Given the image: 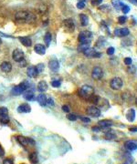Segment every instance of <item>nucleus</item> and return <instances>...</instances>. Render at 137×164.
I'll return each mask as SVG.
<instances>
[{"label":"nucleus","mask_w":137,"mask_h":164,"mask_svg":"<svg viewBox=\"0 0 137 164\" xmlns=\"http://www.w3.org/2000/svg\"><path fill=\"white\" fill-rule=\"evenodd\" d=\"M15 20L19 24L23 23L31 24L36 21V16L29 11H19L15 16Z\"/></svg>","instance_id":"nucleus-1"},{"label":"nucleus","mask_w":137,"mask_h":164,"mask_svg":"<svg viewBox=\"0 0 137 164\" xmlns=\"http://www.w3.org/2000/svg\"><path fill=\"white\" fill-rule=\"evenodd\" d=\"M79 93H80V95H81V98L88 99L92 95H93L94 90H93V87L92 86L84 85V86H82L81 89L79 90Z\"/></svg>","instance_id":"nucleus-2"},{"label":"nucleus","mask_w":137,"mask_h":164,"mask_svg":"<svg viewBox=\"0 0 137 164\" xmlns=\"http://www.w3.org/2000/svg\"><path fill=\"white\" fill-rule=\"evenodd\" d=\"M17 141L21 146H23L25 148H27L29 146H34L35 145L34 140H32V138H27L25 136H21V135L17 136Z\"/></svg>","instance_id":"nucleus-3"},{"label":"nucleus","mask_w":137,"mask_h":164,"mask_svg":"<svg viewBox=\"0 0 137 164\" xmlns=\"http://www.w3.org/2000/svg\"><path fill=\"white\" fill-rule=\"evenodd\" d=\"M92 33L90 31H82L79 34V41L81 44H90L91 40H92Z\"/></svg>","instance_id":"nucleus-4"},{"label":"nucleus","mask_w":137,"mask_h":164,"mask_svg":"<svg viewBox=\"0 0 137 164\" xmlns=\"http://www.w3.org/2000/svg\"><path fill=\"white\" fill-rule=\"evenodd\" d=\"M123 82L122 80V79L115 77L114 79H111V80L110 81V87L113 89L114 90H119L122 87Z\"/></svg>","instance_id":"nucleus-5"},{"label":"nucleus","mask_w":137,"mask_h":164,"mask_svg":"<svg viewBox=\"0 0 137 164\" xmlns=\"http://www.w3.org/2000/svg\"><path fill=\"white\" fill-rule=\"evenodd\" d=\"M86 112L87 114L91 117H93V118H98L101 116V110H100L97 107L95 106H90L86 109Z\"/></svg>","instance_id":"nucleus-6"},{"label":"nucleus","mask_w":137,"mask_h":164,"mask_svg":"<svg viewBox=\"0 0 137 164\" xmlns=\"http://www.w3.org/2000/svg\"><path fill=\"white\" fill-rule=\"evenodd\" d=\"M63 28L67 32H73L74 29H75V24H74V21L70 18L65 19L63 21Z\"/></svg>","instance_id":"nucleus-7"},{"label":"nucleus","mask_w":137,"mask_h":164,"mask_svg":"<svg viewBox=\"0 0 137 164\" xmlns=\"http://www.w3.org/2000/svg\"><path fill=\"white\" fill-rule=\"evenodd\" d=\"M12 58H13V59L17 62H21V61L24 60L25 54L21 49L17 48V49L14 50L13 53H12Z\"/></svg>","instance_id":"nucleus-8"},{"label":"nucleus","mask_w":137,"mask_h":164,"mask_svg":"<svg viewBox=\"0 0 137 164\" xmlns=\"http://www.w3.org/2000/svg\"><path fill=\"white\" fill-rule=\"evenodd\" d=\"M103 71L100 67H94L92 71V77L95 80H99L103 78Z\"/></svg>","instance_id":"nucleus-9"},{"label":"nucleus","mask_w":137,"mask_h":164,"mask_svg":"<svg viewBox=\"0 0 137 164\" xmlns=\"http://www.w3.org/2000/svg\"><path fill=\"white\" fill-rule=\"evenodd\" d=\"M84 56L86 58H100L101 57V54L96 52V50L94 48H91L89 47L88 49L84 52Z\"/></svg>","instance_id":"nucleus-10"},{"label":"nucleus","mask_w":137,"mask_h":164,"mask_svg":"<svg viewBox=\"0 0 137 164\" xmlns=\"http://www.w3.org/2000/svg\"><path fill=\"white\" fill-rule=\"evenodd\" d=\"M124 147H125L130 151L136 150L137 149V141H135V140L127 141L125 143H124Z\"/></svg>","instance_id":"nucleus-11"},{"label":"nucleus","mask_w":137,"mask_h":164,"mask_svg":"<svg viewBox=\"0 0 137 164\" xmlns=\"http://www.w3.org/2000/svg\"><path fill=\"white\" fill-rule=\"evenodd\" d=\"M130 33L129 29L127 28H116L114 30V35L120 37H123V36H128Z\"/></svg>","instance_id":"nucleus-12"},{"label":"nucleus","mask_w":137,"mask_h":164,"mask_svg":"<svg viewBox=\"0 0 137 164\" xmlns=\"http://www.w3.org/2000/svg\"><path fill=\"white\" fill-rule=\"evenodd\" d=\"M27 74L29 78H32V79H35L38 77L39 75V71L37 69L36 67H29L28 69H27Z\"/></svg>","instance_id":"nucleus-13"},{"label":"nucleus","mask_w":137,"mask_h":164,"mask_svg":"<svg viewBox=\"0 0 137 164\" xmlns=\"http://www.w3.org/2000/svg\"><path fill=\"white\" fill-rule=\"evenodd\" d=\"M125 118L129 122H133L135 120V110L133 109H129L125 114Z\"/></svg>","instance_id":"nucleus-14"},{"label":"nucleus","mask_w":137,"mask_h":164,"mask_svg":"<svg viewBox=\"0 0 137 164\" xmlns=\"http://www.w3.org/2000/svg\"><path fill=\"white\" fill-rule=\"evenodd\" d=\"M98 125H99V127L100 128H110L111 126H113V121L110 120H100L98 122Z\"/></svg>","instance_id":"nucleus-15"},{"label":"nucleus","mask_w":137,"mask_h":164,"mask_svg":"<svg viewBox=\"0 0 137 164\" xmlns=\"http://www.w3.org/2000/svg\"><path fill=\"white\" fill-rule=\"evenodd\" d=\"M34 50L37 54L39 55H45L46 54V47L41 44H37L34 47Z\"/></svg>","instance_id":"nucleus-16"},{"label":"nucleus","mask_w":137,"mask_h":164,"mask_svg":"<svg viewBox=\"0 0 137 164\" xmlns=\"http://www.w3.org/2000/svg\"><path fill=\"white\" fill-rule=\"evenodd\" d=\"M0 68H1V70L5 73H9L11 70H12V65L10 62H7V61H5L3 62L1 66H0Z\"/></svg>","instance_id":"nucleus-17"},{"label":"nucleus","mask_w":137,"mask_h":164,"mask_svg":"<svg viewBox=\"0 0 137 164\" xmlns=\"http://www.w3.org/2000/svg\"><path fill=\"white\" fill-rule=\"evenodd\" d=\"M18 111L19 113H29V112L31 111V108L29 104L24 103V104H21L20 106H18Z\"/></svg>","instance_id":"nucleus-18"},{"label":"nucleus","mask_w":137,"mask_h":164,"mask_svg":"<svg viewBox=\"0 0 137 164\" xmlns=\"http://www.w3.org/2000/svg\"><path fill=\"white\" fill-rule=\"evenodd\" d=\"M48 68L51 69V70L56 72L59 70V63L58 60H51V61H49L48 63Z\"/></svg>","instance_id":"nucleus-19"},{"label":"nucleus","mask_w":137,"mask_h":164,"mask_svg":"<svg viewBox=\"0 0 137 164\" xmlns=\"http://www.w3.org/2000/svg\"><path fill=\"white\" fill-rule=\"evenodd\" d=\"M47 99H48L47 96L44 93H41L37 97V100H38V102L40 106H45L47 104Z\"/></svg>","instance_id":"nucleus-20"},{"label":"nucleus","mask_w":137,"mask_h":164,"mask_svg":"<svg viewBox=\"0 0 137 164\" xmlns=\"http://www.w3.org/2000/svg\"><path fill=\"white\" fill-rule=\"evenodd\" d=\"M23 96H24V98H26L27 100H29V101H31V100H33L34 99V93H33V91L31 90H25L24 92H23Z\"/></svg>","instance_id":"nucleus-21"},{"label":"nucleus","mask_w":137,"mask_h":164,"mask_svg":"<svg viewBox=\"0 0 137 164\" xmlns=\"http://www.w3.org/2000/svg\"><path fill=\"white\" fill-rule=\"evenodd\" d=\"M19 41L25 46V47H30L32 45V41L28 36H21L19 37Z\"/></svg>","instance_id":"nucleus-22"},{"label":"nucleus","mask_w":137,"mask_h":164,"mask_svg":"<svg viewBox=\"0 0 137 164\" xmlns=\"http://www.w3.org/2000/svg\"><path fill=\"white\" fill-rule=\"evenodd\" d=\"M38 90L40 92H41V93H43V92H45V91L48 90V84H47L46 81L42 80V81H40L38 84Z\"/></svg>","instance_id":"nucleus-23"},{"label":"nucleus","mask_w":137,"mask_h":164,"mask_svg":"<svg viewBox=\"0 0 137 164\" xmlns=\"http://www.w3.org/2000/svg\"><path fill=\"white\" fill-rule=\"evenodd\" d=\"M29 160L32 164H37L39 163V156L37 152H31L29 155Z\"/></svg>","instance_id":"nucleus-24"},{"label":"nucleus","mask_w":137,"mask_h":164,"mask_svg":"<svg viewBox=\"0 0 137 164\" xmlns=\"http://www.w3.org/2000/svg\"><path fill=\"white\" fill-rule=\"evenodd\" d=\"M80 20H81V23L82 27H86L87 25L89 24V18L85 14H81L80 15Z\"/></svg>","instance_id":"nucleus-25"},{"label":"nucleus","mask_w":137,"mask_h":164,"mask_svg":"<svg viewBox=\"0 0 137 164\" xmlns=\"http://www.w3.org/2000/svg\"><path fill=\"white\" fill-rule=\"evenodd\" d=\"M36 10L38 11V13H40V14H45L48 11V7L45 4H40L38 7H37Z\"/></svg>","instance_id":"nucleus-26"},{"label":"nucleus","mask_w":137,"mask_h":164,"mask_svg":"<svg viewBox=\"0 0 137 164\" xmlns=\"http://www.w3.org/2000/svg\"><path fill=\"white\" fill-rule=\"evenodd\" d=\"M10 121V119L8 115H0V124L2 125H7Z\"/></svg>","instance_id":"nucleus-27"},{"label":"nucleus","mask_w":137,"mask_h":164,"mask_svg":"<svg viewBox=\"0 0 137 164\" xmlns=\"http://www.w3.org/2000/svg\"><path fill=\"white\" fill-rule=\"evenodd\" d=\"M51 39H52V36H51V34L49 33V32H47L46 35H45V36H44V41H45V43H46V46H48L49 44H51Z\"/></svg>","instance_id":"nucleus-28"},{"label":"nucleus","mask_w":137,"mask_h":164,"mask_svg":"<svg viewBox=\"0 0 137 164\" xmlns=\"http://www.w3.org/2000/svg\"><path fill=\"white\" fill-rule=\"evenodd\" d=\"M90 47V44H81L79 47H78V48H77V50L79 52H82V53H84L87 49H88Z\"/></svg>","instance_id":"nucleus-29"},{"label":"nucleus","mask_w":137,"mask_h":164,"mask_svg":"<svg viewBox=\"0 0 137 164\" xmlns=\"http://www.w3.org/2000/svg\"><path fill=\"white\" fill-rule=\"evenodd\" d=\"M111 4H113L114 7L117 10L121 9L123 6V4L120 1V0H113V2H111Z\"/></svg>","instance_id":"nucleus-30"},{"label":"nucleus","mask_w":137,"mask_h":164,"mask_svg":"<svg viewBox=\"0 0 137 164\" xmlns=\"http://www.w3.org/2000/svg\"><path fill=\"white\" fill-rule=\"evenodd\" d=\"M99 96H96V95H92L89 98H88V100L90 102H92V104H97L98 103V101H99Z\"/></svg>","instance_id":"nucleus-31"},{"label":"nucleus","mask_w":137,"mask_h":164,"mask_svg":"<svg viewBox=\"0 0 137 164\" xmlns=\"http://www.w3.org/2000/svg\"><path fill=\"white\" fill-rule=\"evenodd\" d=\"M105 138H106V140H109V141L114 140V138H115V135L114 133L108 131V132L105 133Z\"/></svg>","instance_id":"nucleus-32"},{"label":"nucleus","mask_w":137,"mask_h":164,"mask_svg":"<svg viewBox=\"0 0 137 164\" xmlns=\"http://www.w3.org/2000/svg\"><path fill=\"white\" fill-rule=\"evenodd\" d=\"M0 115H8V109L6 107H0Z\"/></svg>","instance_id":"nucleus-33"},{"label":"nucleus","mask_w":137,"mask_h":164,"mask_svg":"<svg viewBox=\"0 0 137 164\" xmlns=\"http://www.w3.org/2000/svg\"><path fill=\"white\" fill-rule=\"evenodd\" d=\"M127 20V17L125 16H121L118 17V22L119 24H123V23H125V21Z\"/></svg>","instance_id":"nucleus-34"},{"label":"nucleus","mask_w":137,"mask_h":164,"mask_svg":"<svg viewBox=\"0 0 137 164\" xmlns=\"http://www.w3.org/2000/svg\"><path fill=\"white\" fill-rule=\"evenodd\" d=\"M122 13L123 14H127L128 12L130 11V7L126 5H123L122 7Z\"/></svg>","instance_id":"nucleus-35"},{"label":"nucleus","mask_w":137,"mask_h":164,"mask_svg":"<svg viewBox=\"0 0 137 164\" xmlns=\"http://www.w3.org/2000/svg\"><path fill=\"white\" fill-rule=\"evenodd\" d=\"M123 62H124V64H125V65L130 66L132 63H133V60H132L131 58H125L123 59Z\"/></svg>","instance_id":"nucleus-36"},{"label":"nucleus","mask_w":137,"mask_h":164,"mask_svg":"<svg viewBox=\"0 0 137 164\" xmlns=\"http://www.w3.org/2000/svg\"><path fill=\"white\" fill-rule=\"evenodd\" d=\"M67 118H68L70 120H71V121H75V120H77V116H76L75 114H72V113H70Z\"/></svg>","instance_id":"nucleus-37"},{"label":"nucleus","mask_w":137,"mask_h":164,"mask_svg":"<svg viewBox=\"0 0 137 164\" xmlns=\"http://www.w3.org/2000/svg\"><path fill=\"white\" fill-rule=\"evenodd\" d=\"M60 85H61V82L59 80H53L51 82V86L54 87H60Z\"/></svg>","instance_id":"nucleus-38"},{"label":"nucleus","mask_w":137,"mask_h":164,"mask_svg":"<svg viewBox=\"0 0 137 164\" xmlns=\"http://www.w3.org/2000/svg\"><path fill=\"white\" fill-rule=\"evenodd\" d=\"M114 51H115L114 47H110L107 49V54H108V55H114Z\"/></svg>","instance_id":"nucleus-39"},{"label":"nucleus","mask_w":137,"mask_h":164,"mask_svg":"<svg viewBox=\"0 0 137 164\" xmlns=\"http://www.w3.org/2000/svg\"><path fill=\"white\" fill-rule=\"evenodd\" d=\"M103 0H92V6H99L100 4H102Z\"/></svg>","instance_id":"nucleus-40"},{"label":"nucleus","mask_w":137,"mask_h":164,"mask_svg":"<svg viewBox=\"0 0 137 164\" xmlns=\"http://www.w3.org/2000/svg\"><path fill=\"white\" fill-rule=\"evenodd\" d=\"M47 104L48 105V106H54L55 105V103H54V100H53V98H48L47 99Z\"/></svg>","instance_id":"nucleus-41"},{"label":"nucleus","mask_w":137,"mask_h":164,"mask_svg":"<svg viewBox=\"0 0 137 164\" xmlns=\"http://www.w3.org/2000/svg\"><path fill=\"white\" fill-rule=\"evenodd\" d=\"M62 110H63L64 112H66V113H69L70 111V107H69V105H64V106H62Z\"/></svg>","instance_id":"nucleus-42"},{"label":"nucleus","mask_w":137,"mask_h":164,"mask_svg":"<svg viewBox=\"0 0 137 164\" xmlns=\"http://www.w3.org/2000/svg\"><path fill=\"white\" fill-rule=\"evenodd\" d=\"M36 68H37V69H38L39 73H40V72H42L43 69H44V64H39Z\"/></svg>","instance_id":"nucleus-43"},{"label":"nucleus","mask_w":137,"mask_h":164,"mask_svg":"<svg viewBox=\"0 0 137 164\" xmlns=\"http://www.w3.org/2000/svg\"><path fill=\"white\" fill-rule=\"evenodd\" d=\"M3 164H14V162L11 159H5L3 160Z\"/></svg>","instance_id":"nucleus-44"},{"label":"nucleus","mask_w":137,"mask_h":164,"mask_svg":"<svg viewBox=\"0 0 137 164\" xmlns=\"http://www.w3.org/2000/svg\"><path fill=\"white\" fill-rule=\"evenodd\" d=\"M77 7H78L79 9L84 8V7H85V3H84V2H78V3H77Z\"/></svg>","instance_id":"nucleus-45"},{"label":"nucleus","mask_w":137,"mask_h":164,"mask_svg":"<svg viewBox=\"0 0 137 164\" xmlns=\"http://www.w3.org/2000/svg\"><path fill=\"white\" fill-rule=\"evenodd\" d=\"M4 155H5V149L1 145H0V157H3Z\"/></svg>","instance_id":"nucleus-46"},{"label":"nucleus","mask_w":137,"mask_h":164,"mask_svg":"<svg viewBox=\"0 0 137 164\" xmlns=\"http://www.w3.org/2000/svg\"><path fill=\"white\" fill-rule=\"evenodd\" d=\"M81 120L82 121L86 122V123H89V122H91V120H90L89 118H86V117H81Z\"/></svg>","instance_id":"nucleus-47"},{"label":"nucleus","mask_w":137,"mask_h":164,"mask_svg":"<svg viewBox=\"0 0 137 164\" xmlns=\"http://www.w3.org/2000/svg\"><path fill=\"white\" fill-rule=\"evenodd\" d=\"M92 131H96V132H98V131H100L101 130V128L99 127V126H97V127H92Z\"/></svg>","instance_id":"nucleus-48"},{"label":"nucleus","mask_w":137,"mask_h":164,"mask_svg":"<svg viewBox=\"0 0 137 164\" xmlns=\"http://www.w3.org/2000/svg\"><path fill=\"white\" fill-rule=\"evenodd\" d=\"M133 69H131V67L130 68H128V72L129 73H134L135 72V69H134V67H132Z\"/></svg>","instance_id":"nucleus-49"},{"label":"nucleus","mask_w":137,"mask_h":164,"mask_svg":"<svg viewBox=\"0 0 137 164\" xmlns=\"http://www.w3.org/2000/svg\"><path fill=\"white\" fill-rule=\"evenodd\" d=\"M129 130L130 131H137V128H130Z\"/></svg>","instance_id":"nucleus-50"},{"label":"nucleus","mask_w":137,"mask_h":164,"mask_svg":"<svg viewBox=\"0 0 137 164\" xmlns=\"http://www.w3.org/2000/svg\"><path fill=\"white\" fill-rule=\"evenodd\" d=\"M131 3L134 4V5H137V0H130Z\"/></svg>","instance_id":"nucleus-51"},{"label":"nucleus","mask_w":137,"mask_h":164,"mask_svg":"<svg viewBox=\"0 0 137 164\" xmlns=\"http://www.w3.org/2000/svg\"><path fill=\"white\" fill-rule=\"evenodd\" d=\"M87 0H79V2H86Z\"/></svg>","instance_id":"nucleus-52"},{"label":"nucleus","mask_w":137,"mask_h":164,"mask_svg":"<svg viewBox=\"0 0 137 164\" xmlns=\"http://www.w3.org/2000/svg\"><path fill=\"white\" fill-rule=\"evenodd\" d=\"M135 104H136V105H137V98H136V99H135Z\"/></svg>","instance_id":"nucleus-53"},{"label":"nucleus","mask_w":137,"mask_h":164,"mask_svg":"<svg viewBox=\"0 0 137 164\" xmlns=\"http://www.w3.org/2000/svg\"><path fill=\"white\" fill-rule=\"evenodd\" d=\"M1 43H2V41H1V39H0V45H1Z\"/></svg>","instance_id":"nucleus-54"},{"label":"nucleus","mask_w":137,"mask_h":164,"mask_svg":"<svg viewBox=\"0 0 137 164\" xmlns=\"http://www.w3.org/2000/svg\"><path fill=\"white\" fill-rule=\"evenodd\" d=\"M21 164H24V163H21Z\"/></svg>","instance_id":"nucleus-55"}]
</instances>
